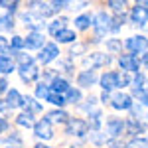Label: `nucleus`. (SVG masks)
<instances>
[{
    "mask_svg": "<svg viewBox=\"0 0 148 148\" xmlns=\"http://www.w3.org/2000/svg\"><path fill=\"white\" fill-rule=\"evenodd\" d=\"M111 20L113 18L107 12H99V14L93 16V28H95V40L93 42H101L103 40V36L111 30Z\"/></svg>",
    "mask_w": 148,
    "mask_h": 148,
    "instance_id": "1",
    "label": "nucleus"
},
{
    "mask_svg": "<svg viewBox=\"0 0 148 148\" xmlns=\"http://www.w3.org/2000/svg\"><path fill=\"white\" fill-rule=\"evenodd\" d=\"M130 22L134 26H146L148 22V2H136L130 8Z\"/></svg>",
    "mask_w": 148,
    "mask_h": 148,
    "instance_id": "2",
    "label": "nucleus"
},
{
    "mask_svg": "<svg viewBox=\"0 0 148 148\" xmlns=\"http://www.w3.org/2000/svg\"><path fill=\"white\" fill-rule=\"evenodd\" d=\"M89 130V125L83 121V119H69V123L65 125V134L69 136H77V138H83Z\"/></svg>",
    "mask_w": 148,
    "mask_h": 148,
    "instance_id": "3",
    "label": "nucleus"
},
{
    "mask_svg": "<svg viewBox=\"0 0 148 148\" xmlns=\"http://www.w3.org/2000/svg\"><path fill=\"white\" fill-rule=\"evenodd\" d=\"M125 47L134 56L142 53V51H148V38L146 36H130L125 42Z\"/></svg>",
    "mask_w": 148,
    "mask_h": 148,
    "instance_id": "4",
    "label": "nucleus"
},
{
    "mask_svg": "<svg viewBox=\"0 0 148 148\" xmlns=\"http://www.w3.org/2000/svg\"><path fill=\"white\" fill-rule=\"evenodd\" d=\"M119 65H121V69H123V73H138V69H140V59H138L134 53L121 56Z\"/></svg>",
    "mask_w": 148,
    "mask_h": 148,
    "instance_id": "5",
    "label": "nucleus"
},
{
    "mask_svg": "<svg viewBox=\"0 0 148 148\" xmlns=\"http://www.w3.org/2000/svg\"><path fill=\"white\" fill-rule=\"evenodd\" d=\"M34 134L42 140H49L53 138V128H51V123L47 119H40L38 123L34 125Z\"/></svg>",
    "mask_w": 148,
    "mask_h": 148,
    "instance_id": "6",
    "label": "nucleus"
},
{
    "mask_svg": "<svg viewBox=\"0 0 148 148\" xmlns=\"http://www.w3.org/2000/svg\"><path fill=\"white\" fill-rule=\"evenodd\" d=\"M132 105L134 103H132V97L128 93H116L113 97V101H111V107L114 111H130Z\"/></svg>",
    "mask_w": 148,
    "mask_h": 148,
    "instance_id": "7",
    "label": "nucleus"
},
{
    "mask_svg": "<svg viewBox=\"0 0 148 148\" xmlns=\"http://www.w3.org/2000/svg\"><path fill=\"white\" fill-rule=\"evenodd\" d=\"M57 57H59V47H57L56 44H46L44 49H40L38 61L44 63V65H47V63H51L53 59H57Z\"/></svg>",
    "mask_w": 148,
    "mask_h": 148,
    "instance_id": "8",
    "label": "nucleus"
},
{
    "mask_svg": "<svg viewBox=\"0 0 148 148\" xmlns=\"http://www.w3.org/2000/svg\"><path fill=\"white\" fill-rule=\"evenodd\" d=\"M18 73H20V79H22L24 83H34V81L40 77V69H38V65H36V63L20 65Z\"/></svg>",
    "mask_w": 148,
    "mask_h": 148,
    "instance_id": "9",
    "label": "nucleus"
},
{
    "mask_svg": "<svg viewBox=\"0 0 148 148\" xmlns=\"http://www.w3.org/2000/svg\"><path fill=\"white\" fill-rule=\"evenodd\" d=\"M99 83H101L103 91H113L119 87V73L116 71H105L101 77H99Z\"/></svg>",
    "mask_w": 148,
    "mask_h": 148,
    "instance_id": "10",
    "label": "nucleus"
},
{
    "mask_svg": "<svg viewBox=\"0 0 148 148\" xmlns=\"http://www.w3.org/2000/svg\"><path fill=\"white\" fill-rule=\"evenodd\" d=\"M83 63L85 65H89L91 69H97V67H105V65H109L111 63V56H107V53H91L89 57H85L83 59Z\"/></svg>",
    "mask_w": 148,
    "mask_h": 148,
    "instance_id": "11",
    "label": "nucleus"
},
{
    "mask_svg": "<svg viewBox=\"0 0 148 148\" xmlns=\"http://www.w3.org/2000/svg\"><path fill=\"white\" fill-rule=\"evenodd\" d=\"M44 34L42 32H30L28 38H24V47H28V49H44Z\"/></svg>",
    "mask_w": 148,
    "mask_h": 148,
    "instance_id": "12",
    "label": "nucleus"
},
{
    "mask_svg": "<svg viewBox=\"0 0 148 148\" xmlns=\"http://www.w3.org/2000/svg\"><path fill=\"white\" fill-rule=\"evenodd\" d=\"M123 130H125V121L123 119H109L107 121V134L111 138H119L123 134Z\"/></svg>",
    "mask_w": 148,
    "mask_h": 148,
    "instance_id": "13",
    "label": "nucleus"
},
{
    "mask_svg": "<svg viewBox=\"0 0 148 148\" xmlns=\"http://www.w3.org/2000/svg\"><path fill=\"white\" fill-rule=\"evenodd\" d=\"M125 130L128 134H132L134 138H138V134H142V132L146 130V125H144L142 121H138V119H126L125 121Z\"/></svg>",
    "mask_w": 148,
    "mask_h": 148,
    "instance_id": "14",
    "label": "nucleus"
},
{
    "mask_svg": "<svg viewBox=\"0 0 148 148\" xmlns=\"http://www.w3.org/2000/svg\"><path fill=\"white\" fill-rule=\"evenodd\" d=\"M22 20L26 22V28H30L32 32H40V28L44 26V18L40 14H34V12L22 14Z\"/></svg>",
    "mask_w": 148,
    "mask_h": 148,
    "instance_id": "15",
    "label": "nucleus"
},
{
    "mask_svg": "<svg viewBox=\"0 0 148 148\" xmlns=\"http://www.w3.org/2000/svg\"><path fill=\"white\" fill-rule=\"evenodd\" d=\"M95 81H97V73H95L93 69H85V71H81L79 75H77V85L83 87V89L93 87V85H95Z\"/></svg>",
    "mask_w": 148,
    "mask_h": 148,
    "instance_id": "16",
    "label": "nucleus"
},
{
    "mask_svg": "<svg viewBox=\"0 0 148 148\" xmlns=\"http://www.w3.org/2000/svg\"><path fill=\"white\" fill-rule=\"evenodd\" d=\"M6 107L8 109H18V107H24V97L20 95L18 89H10L6 93Z\"/></svg>",
    "mask_w": 148,
    "mask_h": 148,
    "instance_id": "17",
    "label": "nucleus"
},
{
    "mask_svg": "<svg viewBox=\"0 0 148 148\" xmlns=\"http://www.w3.org/2000/svg\"><path fill=\"white\" fill-rule=\"evenodd\" d=\"M87 125H89V128H91L93 132H99V130H101V125H103V113L101 111H93V113H89Z\"/></svg>",
    "mask_w": 148,
    "mask_h": 148,
    "instance_id": "18",
    "label": "nucleus"
},
{
    "mask_svg": "<svg viewBox=\"0 0 148 148\" xmlns=\"http://www.w3.org/2000/svg\"><path fill=\"white\" fill-rule=\"evenodd\" d=\"M49 89H51L53 93H59V95H65V93H67L69 89H71V87H69V83H67L65 79H63V77H56V79L51 81Z\"/></svg>",
    "mask_w": 148,
    "mask_h": 148,
    "instance_id": "19",
    "label": "nucleus"
},
{
    "mask_svg": "<svg viewBox=\"0 0 148 148\" xmlns=\"http://www.w3.org/2000/svg\"><path fill=\"white\" fill-rule=\"evenodd\" d=\"M16 69V63L12 61V57L8 56H0V75H8Z\"/></svg>",
    "mask_w": 148,
    "mask_h": 148,
    "instance_id": "20",
    "label": "nucleus"
},
{
    "mask_svg": "<svg viewBox=\"0 0 148 148\" xmlns=\"http://www.w3.org/2000/svg\"><path fill=\"white\" fill-rule=\"evenodd\" d=\"M46 119L49 121V123H65V125L69 123V114L65 113V111H61V109H57V111H51V113H47Z\"/></svg>",
    "mask_w": 148,
    "mask_h": 148,
    "instance_id": "21",
    "label": "nucleus"
},
{
    "mask_svg": "<svg viewBox=\"0 0 148 148\" xmlns=\"http://www.w3.org/2000/svg\"><path fill=\"white\" fill-rule=\"evenodd\" d=\"M24 107H26V113L30 114H36V113H42V105L36 101L34 97H24Z\"/></svg>",
    "mask_w": 148,
    "mask_h": 148,
    "instance_id": "22",
    "label": "nucleus"
},
{
    "mask_svg": "<svg viewBox=\"0 0 148 148\" xmlns=\"http://www.w3.org/2000/svg\"><path fill=\"white\" fill-rule=\"evenodd\" d=\"M56 40L59 42V44H73V42H77V34L73 32V30H63V32H59V34L56 36Z\"/></svg>",
    "mask_w": 148,
    "mask_h": 148,
    "instance_id": "23",
    "label": "nucleus"
},
{
    "mask_svg": "<svg viewBox=\"0 0 148 148\" xmlns=\"http://www.w3.org/2000/svg\"><path fill=\"white\" fill-rule=\"evenodd\" d=\"M16 125L18 126H24V128H34V114L30 113H20L16 116Z\"/></svg>",
    "mask_w": 148,
    "mask_h": 148,
    "instance_id": "24",
    "label": "nucleus"
},
{
    "mask_svg": "<svg viewBox=\"0 0 148 148\" xmlns=\"http://www.w3.org/2000/svg\"><path fill=\"white\" fill-rule=\"evenodd\" d=\"M65 24H67V18H56L53 22L49 24V34L56 38L59 32H63V30H65Z\"/></svg>",
    "mask_w": 148,
    "mask_h": 148,
    "instance_id": "25",
    "label": "nucleus"
},
{
    "mask_svg": "<svg viewBox=\"0 0 148 148\" xmlns=\"http://www.w3.org/2000/svg\"><path fill=\"white\" fill-rule=\"evenodd\" d=\"M91 24H93L91 14H81V16L75 18V28H77V30H87Z\"/></svg>",
    "mask_w": 148,
    "mask_h": 148,
    "instance_id": "26",
    "label": "nucleus"
},
{
    "mask_svg": "<svg viewBox=\"0 0 148 148\" xmlns=\"http://www.w3.org/2000/svg\"><path fill=\"white\" fill-rule=\"evenodd\" d=\"M0 148H22V138L18 136V134H10L0 144Z\"/></svg>",
    "mask_w": 148,
    "mask_h": 148,
    "instance_id": "27",
    "label": "nucleus"
},
{
    "mask_svg": "<svg viewBox=\"0 0 148 148\" xmlns=\"http://www.w3.org/2000/svg\"><path fill=\"white\" fill-rule=\"evenodd\" d=\"M46 101L51 103V105H56V107H63V105H67L65 95H59V93H53V91H49V95L46 97Z\"/></svg>",
    "mask_w": 148,
    "mask_h": 148,
    "instance_id": "28",
    "label": "nucleus"
},
{
    "mask_svg": "<svg viewBox=\"0 0 148 148\" xmlns=\"http://www.w3.org/2000/svg\"><path fill=\"white\" fill-rule=\"evenodd\" d=\"M125 24V14H116L113 20H111V30L109 32H113V34H116L119 30H121V26Z\"/></svg>",
    "mask_w": 148,
    "mask_h": 148,
    "instance_id": "29",
    "label": "nucleus"
},
{
    "mask_svg": "<svg viewBox=\"0 0 148 148\" xmlns=\"http://www.w3.org/2000/svg\"><path fill=\"white\" fill-rule=\"evenodd\" d=\"M65 101L73 103V105H75V103H79L81 101V91H79V89H75V87H71V89L65 93Z\"/></svg>",
    "mask_w": 148,
    "mask_h": 148,
    "instance_id": "30",
    "label": "nucleus"
},
{
    "mask_svg": "<svg viewBox=\"0 0 148 148\" xmlns=\"http://www.w3.org/2000/svg\"><path fill=\"white\" fill-rule=\"evenodd\" d=\"M125 148H148V140L146 138H132L125 144Z\"/></svg>",
    "mask_w": 148,
    "mask_h": 148,
    "instance_id": "31",
    "label": "nucleus"
},
{
    "mask_svg": "<svg viewBox=\"0 0 148 148\" xmlns=\"http://www.w3.org/2000/svg\"><path fill=\"white\" fill-rule=\"evenodd\" d=\"M107 6H109V8H113L116 14H121V12L126 8V2H125V0H109V2H107Z\"/></svg>",
    "mask_w": 148,
    "mask_h": 148,
    "instance_id": "32",
    "label": "nucleus"
},
{
    "mask_svg": "<svg viewBox=\"0 0 148 148\" xmlns=\"http://www.w3.org/2000/svg\"><path fill=\"white\" fill-rule=\"evenodd\" d=\"M49 85H46V83H38V87H36V97L38 99H46L47 95H49Z\"/></svg>",
    "mask_w": 148,
    "mask_h": 148,
    "instance_id": "33",
    "label": "nucleus"
},
{
    "mask_svg": "<svg viewBox=\"0 0 148 148\" xmlns=\"http://www.w3.org/2000/svg\"><path fill=\"white\" fill-rule=\"evenodd\" d=\"M12 28H14V18L10 14L0 16V30H12Z\"/></svg>",
    "mask_w": 148,
    "mask_h": 148,
    "instance_id": "34",
    "label": "nucleus"
},
{
    "mask_svg": "<svg viewBox=\"0 0 148 148\" xmlns=\"http://www.w3.org/2000/svg\"><path fill=\"white\" fill-rule=\"evenodd\" d=\"M14 57L20 61V65H28V63H34V57L28 56V53H24V51H16L14 53Z\"/></svg>",
    "mask_w": 148,
    "mask_h": 148,
    "instance_id": "35",
    "label": "nucleus"
},
{
    "mask_svg": "<svg viewBox=\"0 0 148 148\" xmlns=\"http://www.w3.org/2000/svg\"><path fill=\"white\" fill-rule=\"evenodd\" d=\"M24 47V38H20V36H14L10 40V49H14V53L16 51H20Z\"/></svg>",
    "mask_w": 148,
    "mask_h": 148,
    "instance_id": "36",
    "label": "nucleus"
},
{
    "mask_svg": "<svg viewBox=\"0 0 148 148\" xmlns=\"http://www.w3.org/2000/svg\"><path fill=\"white\" fill-rule=\"evenodd\" d=\"M18 6H20V2H8V0H0V8H6L8 12H16L18 10Z\"/></svg>",
    "mask_w": 148,
    "mask_h": 148,
    "instance_id": "37",
    "label": "nucleus"
},
{
    "mask_svg": "<svg viewBox=\"0 0 148 148\" xmlns=\"http://www.w3.org/2000/svg\"><path fill=\"white\" fill-rule=\"evenodd\" d=\"M10 51V40L8 38H4V36H0V53L2 56H6Z\"/></svg>",
    "mask_w": 148,
    "mask_h": 148,
    "instance_id": "38",
    "label": "nucleus"
},
{
    "mask_svg": "<svg viewBox=\"0 0 148 148\" xmlns=\"http://www.w3.org/2000/svg\"><path fill=\"white\" fill-rule=\"evenodd\" d=\"M85 49H87V44H75V46L71 47V51H69V56H81V53H85Z\"/></svg>",
    "mask_w": 148,
    "mask_h": 148,
    "instance_id": "39",
    "label": "nucleus"
},
{
    "mask_svg": "<svg viewBox=\"0 0 148 148\" xmlns=\"http://www.w3.org/2000/svg\"><path fill=\"white\" fill-rule=\"evenodd\" d=\"M121 47H123L121 40H107V49L109 51H119Z\"/></svg>",
    "mask_w": 148,
    "mask_h": 148,
    "instance_id": "40",
    "label": "nucleus"
},
{
    "mask_svg": "<svg viewBox=\"0 0 148 148\" xmlns=\"http://www.w3.org/2000/svg\"><path fill=\"white\" fill-rule=\"evenodd\" d=\"M67 6H69L67 0H56V2H51V8H53V12L63 10V8H67Z\"/></svg>",
    "mask_w": 148,
    "mask_h": 148,
    "instance_id": "41",
    "label": "nucleus"
},
{
    "mask_svg": "<svg viewBox=\"0 0 148 148\" xmlns=\"http://www.w3.org/2000/svg\"><path fill=\"white\" fill-rule=\"evenodd\" d=\"M126 85H130V77L126 73H119V87H126Z\"/></svg>",
    "mask_w": 148,
    "mask_h": 148,
    "instance_id": "42",
    "label": "nucleus"
},
{
    "mask_svg": "<svg viewBox=\"0 0 148 148\" xmlns=\"http://www.w3.org/2000/svg\"><path fill=\"white\" fill-rule=\"evenodd\" d=\"M85 103H87V105H83L81 109H83V111H89V113H91L93 107H95V103H97V99H95V97H89V99H87Z\"/></svg>",
    "mask_w": 148,
    "mask_h": 148,
    "instance_id": "43",
    "label": "nucleus"
},
{
    "mask_svg": "<svg viewBox=\"0 0 148 148\" xmlns=\"http://www.w3.org/2000/svg\"><path fill=\"white\" fill-rule=\"evenodd\" d=\"M2 93H8V79L6 77H0V95Z\"/></svg>",
    "mask_w": 148,
    "mask_h": 148,
    "instance_id": "44",
    "label": "nucleus"
},
{
    "mask_svg": "<svg viewBox=\"0 0 148 148\" xmlns=\"http://www.w3.org/2000/svg\"><path fill=\"white\" fill-rule=\"evenodd\" d=\"M101 101L105 103V105H107V103H111V101H113V97H111V93L103 91V93H101Z\"/></svg>",
    "mask_w": 148,
    "mask_h": 148,
    "instance_id": "45",
    "label": "nucleus"
},
{
    "mask_svg": "<svg viewBox=\"0 0 148 148\" xmlns=\"http://www.w3.org/2000/svg\"><path fill=\"white\" fill-rule=\"evenodd\" d=\"M6 128H8V123H6V119H2V116H0V132H4Z\"/></svg>",
    "mask_w": 148,
    "mask_h": 148,
    "instance_id": "46",
    "label": "nucleus"
},
{
    "mask_svg": "<svg viewBox=\"0 0 148 148\" xmlns=\"http://www.w3.org/2000/svg\"><path fill=\"white\" fill-rule=\"evenodd\" d=\"M6 109H8V107H6V101L0 99V111H6Z\"/></svg>",
    "mask_w": 148,
    "mask_h": 148,
    "instance_id": "47",
    "label": "nucleus"
},
{
    "mask_svg": "<svg viewBox=\"0 0 148 148\" xmlns=\"http://www.w3.org/2000/svg\"><path fill=\"white\" fill-rule=\"evenodd\" d=\"M34 148H51V146H47V144H44V142H38Z\"/></svg>",
    "mask_w": 148,
    "mask_h": 148,
    "instance_id": "48",
    "label": "nucleus"
},
{
    "mask_svg": "<svg viewBox=\"0 0 148 148\" xmlns=\"http://www.w3.org/2000/svg\"><path fill=\"white\" fill-rule=\"evenodd\" d=\"M142 105H146V107H148V93H144V97H142Z\"/></svg>",
    "mask_w": 148,
    "mask_h": 148,
    "instance_id": "49",
    "label": "nucleus"
},
{
    "mask_svg": "<svg viewBox=\"0 0 148 148\" xmlns=\"http://www.w3.org/2000/svg\"><path fill=\"white\" fill-rule=\"evenodd\" d=\"M142 63H144V65H146V67H148V51H146V56L142 57Z\"/></svg>",
    "mask_w": 148,
    "mask_h": 148,
    "instance_id": "50",
    "label": "nucleus"
}]
</instances>
